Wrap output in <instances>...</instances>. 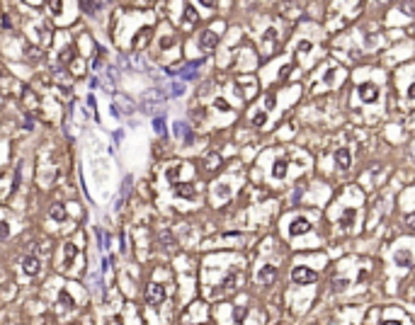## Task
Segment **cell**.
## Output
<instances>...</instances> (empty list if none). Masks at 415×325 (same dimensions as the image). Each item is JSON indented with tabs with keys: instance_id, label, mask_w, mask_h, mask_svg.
Wrapping results in <instances>:
<instances>
[{
	"instance_id": "cell-23",
	"label": "cell",
	"mask_w": 415,
	"mask_h": 325,
	"mask_svg": "<svg viewBox=\"0 0 415 325\" xmlns=\"http://www.w3.org/2000/svg\"><path fill=\"white\" fill-rule=\"evenodd\" d=\"M381 325H401V323H398V321H384Z\"/></svg>"
},
{
	"instance_id": "cell-9",
	"label": "cell",
	"mask_w": 415,
	"mask_h": 325,
	"mask_svg": "<svg viewBox=\"0 0 415 325\" xmlns=\"http://www.w3.org/2000/svg\"><path fill=\"white\" fill-rule=\"evenodd\" d=\"M272 175H274L277 180H284V175H287V160H277V163H274Z\"/></svg>"
},
{
	"instance_id": "cell-1",
	"label": "cell",
	"mask_w": 415,
	"mask_h": 325,
	"mask_svg": "<svg viewBox=\"0 0 415 325\" xmlns=\"http://www.w3.org/2000/svg\"><path fill=\"white\" fill-rule=\"evenodd\" d=\"M292 282L294 284H313L316 282V272L308 267H294L292 269Z\"/></svg>"
},
{
	"instance_id": "cell-20",
	"label": "cell",
	"mask_w": 415,
	"mask_h": 325,
	"mask_svg": "<svg viewBox=\"0 0 415 325\" xmlns=\"http://www.w3.org/2000/svg\"><path fill=\"white\" fill-rule=\"evenodd\" d=\"M406 223H408V226H413V228H415V214H408V216H406Z\"/></svg>"
},
{
	"instance_id": "cell-16",
	"label": "cell",
	"mask_w": 415,
	"mask_h": 325,
	"mask_svg": "<svg viewBox=\"0 0 415 325\" xmlns=\"http://www.w3.org/2000/svg\"><path fill=\"white\" fill-rule=\"evenodd\" d=\"M185 12H187V15H185V20H187V22H194V20H197V12H194V7H192V5H187V7H185Z\"/></svg>"
},
{
	"instance_id": "cell-2",
	"label": "cell",
	"mask_w": 415,
	"mask_h": 325,
	"mask_svg": "<svg viewBox=\"0 0 415 325\" xmlns=\"http://www.w3.org/2000/svg\"><path fill=\"white\" fill-rule=\"evenodd\" d=\"M146 301H149L153 308H158V306L165 301V289H163V284H149V289H146Z\"/></svg>"
},
{
	"instance_id": "cell-14",
	"label": "cell",
	"mask_w": 415,
	"mask_h": 325,
	"mask_svg": "<svg viewBox=\"0 0 415 325\" xmlns=\"http://www.w3.org/2000/svg\"><path fill=\"white\" fill-rule=\"evenodd\" d=\"M175 192L182 194V197H194V189H189V184H178V187H175Z\"/></svg>"
},
{
	"instance_id": "cell-22",
	"label": "cell",
	"mask_w": 415,
	"mask_h": 325,
	"mask_svg": "<svg viewBox=\"0 0 415 325\" xmlns=\"http://www.w3.org/2000/svg\"><path fill=\"white\" fill-rule=\"evenodd\" d=\"M408 97H411V100H415V85H411V90H408Z\"/></svg>"
},
{
	"instance_id": "cell-17",
	"label": "cell",
	"mask_w": 415,
	"mask_h": 325,
	"mask_svg": "<svg viewBox=\"0 0 415 325\" xmlns=\"http://www.w3.org/2000/svg\"><path fill=\"white\" fill-rule=\"evenodd\" d=\"M73 253H75V248H73V245L68 243V245H66V267H71V260H73Z\"/></svg>"
},
{
	"instance_id": "cell-18",
	"label": "cell",
	"mask_w": 415,
	"mask_h": 325,
	"mask_svg": "<svg viewBox=\"0 0 415 325\" xmlns=\"http://www.w3.org/2000/svg\"><path fill=\"white\" fill-rule=\"evenodd\" d=\"M265 121H267V114H265V112H260V114H255V117H253V124H255V126H263Z\"/></svg>"
},
{
	"instance_id": "cell-7",
	"label": "cell",
	"mask_w": 415,
	"mask_h": 325,
	"mask_svg": "<svg viewBox=\"0 0 415 325\" xmlns=\"http://www.w3.org/2000/svg\"><path fill=\"white\" fill-rule=\"evenodd\" d=\"M335 165H338L340 170H347V168H350V150H347V148H340V150L335 153Z\"/></svg>"
},
{
	"instance_id": "cell-21",
	"label": "cell",
	"mask_w": 415,
	"mask_h": 325,
	"mask_svg": "<svg viewBox=\"0 0 415 325\" xmlns=\"http://www.w3.org/2000/svg\"><path fill=\"white\" fill-rule=\"evenodd\" d=\"M216 107H219V109H224V112H226V109H228V105H226V102H224V100H216Z\"/></svg>"
},
{
	"instance_id": "cell-10",
	"label": "cell",
	"mask_w": 415,
	"mask_h": 325,
	"mask_svg": "<svg viewBox=\"0 0 415 325\" xmlns=\"http://www.w3.org/2000/svg\"><path fill=\"white\" fill-rule=\"evenodd\" d=\"M49 216L56 218V221H63V218H66V209H63V204H54L51 211H49Z\"/></svg>"
},
{
	"instance_id": "cell-13",
	"label": "cell",
	"mask_w": 415,
	"mask_h": 325,
	"mask_svg": "<svg viewBox=\"0 0 415 325\" xmlns=\"http://www.w3.org/2000/svg\"><path fill=\"white\" fill-rule=\"evenodd\" d=\"M153 126H155V134H160V136L165 134V119H163V117L153 119Z\"/></svg>"
},
{
	"instance_id": "cell-8",
	"label": "cell",
	"mask_w": 415,
	"mask_h": 325,
	"mask_svg": "<svg viewBox=\"0 0 415 325\" xmlns=\"http://www.w3.org/2000/svg\"><path fill=\"white\" fill-rule=\"evenodd\" d=\"M277 277V267H272V265H265L260 272H258V279H260V284H269L272 279Z\"/></svg>"
},
{
	"instance_id": "cell-12",
	"label": "cell",
	"mask_w": 415,
	"mask_h": 325,
	"mask_svg": "<svg viewBox=\"0 0 415 325\" xmlns=\"http://www.w3.org/2000/svg\"><path fill=\"white\" fill-rule=\"evenodd\" d=\"M80 7H83V10H90V12H95V10H102V7H105V2H88V0H85V2H80Z\"/></svg>"
},
{
	"instance_id": "cell-4",
	"label": "cell",
	"mask_w": 415,
	"mask_h": 325,
	"mask_svg": "<svg viewBox=\"0 0 415 325\" xmlns=\"http://www.w3.org/2000/svg\"><path fill=\"white\" fill-rule=\"evenodd\" d=\"M22 272H25L27 277L39 274V272H41V260H39L37 255H27V257L22 260Z\"/></svg>"
},
{
	"instance_id": "cell-19",
	"label": "cell",
	"mask_w": 415,
	"mask_h": 325,
	"mask_svg": "<svg viewBox=\"0 0 415 325\" xmlns=\"http://www.w3.org/2000/svg\"><path fill=\"white\" fill-rule=\"evenodd\" d=\"M7 236H10V226H7L5 221H0V240H2V238H7Z\"/></svg>"
},
{
	"instance_id": "cell-3",
	"label": "cell",
	"mask_w": 415,
	"mask_h": 325,
	"mask_svg": "<svg viewBox=\"0 0 415 325\" xmlns=\"http://www.w3.org/2000/svg\"><path fill=\"white\" fill-rule=\"evenodd\" d=\"M359 100L367 102V105H369V102H377V100H379V88H377L374 83H362V85H359Z\"/></svg>"
},
{
	"instance_id": "cell-15",
	"label": "cell",
	"mask_w": 415,
	"mask_h": 325,
	"mask_svg": "<svg viewBox=\"0 0 415 325\" xmlns=\"http://www.w3.org/2000/svg\"><path fill=\"white\" fill-rule=\"evenodd\" d=\"M95 233H97V240H100V248H102V250H107V248H110V240H107V236H105L100 228H97Z\"/></svg>"
},
{
	"instance_id": "cell-5",
	"label": "cell",
	"mask_w": 415,
	"mask_h": 325,
	"mask_svg": "<svg viewBox=\"0 0 415 325\" xmlns=\"http://www.w3.org/2000/svg\"><path fill=\"white\" fill-rule=\"evenodd\" d=\"M308 231H311V223H308L306 218H294L292 226H289V233H292V236H303V233H308Z\"/></svg>"
},
{
	"instance_id": "cell-6",
	"label": "cell",
	"mask_w": 415,
	"mask_h": 325,
	"mask_svg": "<svg viewBox=\"0 0 415 325\" xmlns=\"http://www.w3.org/2000/svg\"><path fill=\"white\" fill-rule=\"evenodd\" d=\"M216 41H219V34L216 32H202V39H199V44H202V49H214L216 46Z\"/></svg>"
},
{
	"instance_id": "cell-11",
	"label": "cell",
	"mask_w": 415,
	"mask_h": 325,
	"mask_svg": "<svg viewBox=\"0 0 415 325\" xmlns=\"http://www.w3.org/2000/svg\"><path fill=\"white\" fill-rule=\"evenodd\" d=\"M396 265L411 267V255H408V253H396Z\"/></svg>"
}]
</instances>
